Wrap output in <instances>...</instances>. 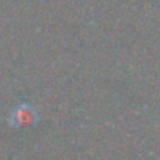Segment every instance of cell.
I'll use <instances>...</instances> for the list:
<instances>
[{
  "label": "cell",
  "instance_id": "obj_1",
  "mask_svg": "<svg viewBox=\"0 0 160 160\" xmlns=\"http://www.w3.org/2000/svg\"><path fill=\"white\" fill-rule=\"evenodd\" d=\"M38 121V115H36V108L30 104H21L18 105L11 116H10V122L14 127H27V126H33V122Z\"/></svg>",
  "mask_w": 160,
  "mask_h": 160
}]
</instances>
